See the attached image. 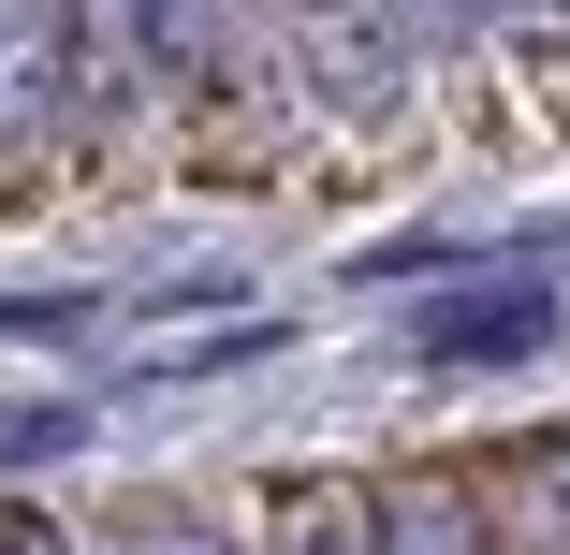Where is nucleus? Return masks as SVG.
<instances>
[{
  "instance_id": "20e7f679",
  "label": "nucleus",
  "mask_w": 570,
  "mask_h": 555,
  "mask_svg": "<svg viewBox=\"0 0 570 555\" xmlns=\"http://www.w3.org/2000/svg\"><path fill=\"white\" fill-rule=\"evenodd\" d=\"M278 555H381V526H366V497H336V483H322V497L278 526Z\"/></svg>"
},
{
  "instance_id": "f03ea898",
  "label": "nucleus",
  "mask_w": 570,
  "mask_h": 555,
  "mask_svg": "<svg viewBox=\"0 0 570 555\" xmlns=\"http://www.w3.org/2000/svg\"><path fill=\"white\" fill-rule=\"evenodd\" d=\"M366 526H381V555H498L469 468H395V483L366 497Z\"/></svg>"
},
{
  "instance_id": "7ed1b4c3",
  "label": "nucleus",
  "mask_w": 570,
  "mask_h": 555,
  "mask_svg": "<svg viewBox=\"0 0 570 555\" xmlns=\"http://www.w3.org/2000/svg\"><path fill=\"white\" fill-rule=\"evenodd\" d=\"M483 526L498 555H570V438H541V454H483Z\"/></svg>"
},
{
  "instance_id": "39448f33",
  "label": "nucleus",
  "mask_w": 570,
  "mask_h": 555,
  "mask_svg": "<svg viewBox=\"0 0 570 555\" xmlns=\"http://www.w3.org/2000/svg\"><path fill=\"white\" fill-rule=\"evenodd\" d=\"M88 555H235V541H219V526H190V512H176V526H118V541H88Z\"/></svg>"
},
{
  "instance_id": "f257e3e1",
  "label": "nucleus",
  "mask_w": 570,
  "mask_h": 555,
  "mask_svg": "<svg viewBox=\"0 0 570 555\" xmlns=\"http://www.w3.org/2000/svg\"><path fill=\"white\" fill-rule=\"evenodd\" d=\"M73 118V0H0V132L45 147Z\"/></svg>"
}]
</instances>
